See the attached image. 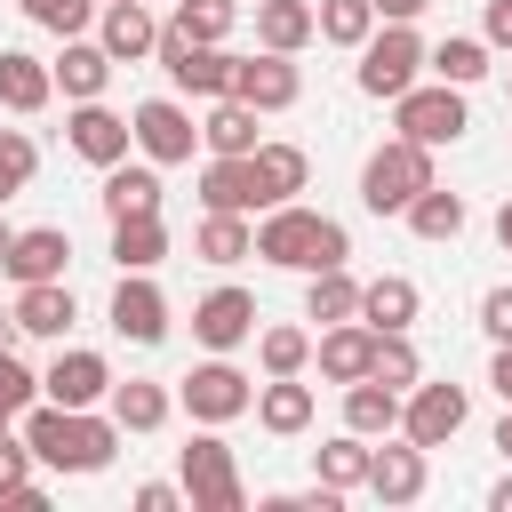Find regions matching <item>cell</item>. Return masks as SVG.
Instances as JSON below:
<instances>
[{"mask_svg": "<svg viewBox=\"0 0 512 512\" xmlns=\"http://www.w3.org/2000/svg\"><path fill=\"white\" fill-rule=\"evenodd\" d=\"M16 432L32 440V456L48 464V472H64V480H88V472H104L112 456H120V416L104 408H56V400H32L24 416H16Z\"/></svg>", "mask_w": 512, "mask_h": 512, "instance_id": "1", "label": "cell"}, {"mask_svg": "<svg viewBox=\"0 0 512 512\" xmlns=\"http://www.w3.org/2000/svg\"><path fill=\"white\" fill-rule=\"evenodd\" d=\"M256 256L264 264H280V272H336V264H352V232L336 224V216H320V208H304V200H280V208H264V224H256Z\"/></svg>", "mask_w": 512, "mask_h": 512, "instance_id": "2", "label": "cell"}, {"mask_svg": "<svg viewBox=\"0 0 512 512\" xmlns=\"http://www.w3.org/2000/svg\"><path fill=\"white\" fill-rule=\"evenodd\" d=\"M424 184H440V176H432V144L392 136V144H376L368 168H360V208H368V216H408V200H416Z\"/></svg>", "mask_w": 512, "mask_h": 512, "instance_id": "3", "label": "cell"}, {"mask_svg": "<svg viewBox=\"0 0 512 512\" xmlns=\"http://www.w3.org/2000/svg\"><path fill=\"white\" fill-rule=\"evenodd\" d=\"M176 472H184V496H192V512H248L240 464H232V448H224V424H200V432L176 448Z\"/></svg>", "mask_w": 512, "mask_h": 512, "instance_id": "4", "label": "cell"}, {"mask_svg": "<svg viewBox=\"0 0 512 512\" xmlns=\"http://www.w3.org/2000/svg\"><path fill=\"white\" fill-rule=\"evenodd\" d=\"M424 56H432V48H424L416 24H376L368 48H360V72H352V80H360V96L392 104V96H408V88L424 80Z\"/></svg>", "mask_w": 512, "mask_h": 512, "instance_id": "5", "label": "cell"}, {"mask_svg": "<svg viewBox=\"0 0 512 512\" xmlns=\"http://www.w3.org/2000/svg\"><path fill=\"white\" fill-rule=\"evenodd\" d=\"M392 128H400L408 144H432V152H440V144H456V136L472 128L464 88H456V80H432V88L416 80L408 96H392Z\"/></svg>", "mask_w": 512, "mask_h": 512, "instance_id": "6", "label": "cell"}, {"mask_svg": "<svg viewBox=\"0 0 512 512\" xmlns=\"http://www.w3.org/2000/svg\"><path fill=\"white\" fill-rule=\"evenodd\" d=\"M176 400H184V416H192V424H232V416H248V408H256V384H248L224 352H208V360L176 384Z\"/></svg>", "mask_w": 512, "mask_h": 512, "instance_id": "7", "label": "cell"}, {"mask_svg": "<svg viewBox=\"0 0 512 512\" xmlns=\"http://www.w3.org/2000/svg\"><path fill=\"white\" fill-rule=\"evenodd\" d=\"M472 424V392L464 384H408V400H400V432L416 440V448H448L456 432Z\"/></svg>", "mask_w": 512, "mask_h": 512, "instance_id": "8", "label": "cell"}, {"mask_svg": "<svg viewBox=\"0 0 512 512\" xmlns=\"http://www.w3.org/2000/svg\"><path fill=\"white\" fill-rule=\"evenodd\" d=\"M424 488H432V448H416L408 432H384L376 456H368V496H376L384 512H400V504H416Z\"/></svg>", "mask_w": 512, "mask_h": 512, "instance_id": "9", "label": "cell"}, {"mask_svg": "<svg viewBox=\"0 0 512 512\" xmlns=\"http://www.w3.org/2000/svg\"><path fill=\"white\" fill-rule=\"evenodd\" d=\"M128 128H136V152L160 160V168H184L192 144H200V120H192L176 96H144V104L128 112Z\"/></svg>", "mask_w": 512, "mask_h": 512, "instance_id": "10", "label": "cell"}, {"mask_svg": "<svg viewBox=\"0 0 512 512\" xmlns=\"http://www.w3.org/2000/svg\"><path fill=\"white\" fill-rule=\"evenodd\" d=\"M112 384H120L112 360L88 352V344H72V352H56V360L40 368V400H56V408H104Z\"/></svg>", "mask_w": 512, "mask_h": 512, "instance_id": "11", "label": "cell"}, {"mask_svg": "<svg viewBox=\"0 0 512 512\" xmlns=\"http://www.w3.org/2000/svg\"><path fill=\"white\" fill-rule=\"evenodd\" d=\"M64 144H72L88 168H112V160H128L136 128H128V112H112L104 96H88V104H72V112H64Z\"/></svg>", "mask_w": 512, "mask_h": 512, "instance_id": "12", "label": "cell"}, {"mask_svg": "<svg viewBox=\"0 0 512 512\" xmlns=\"http://www.w3.org/2000/svg\"><path fill=\"white\" fill-rule=\"evenodd\" d=\"M256 320H264V312H256V296H248V288H232V280H224V288H208V296L192 304V336H200L208 352L248 344V336H256Z\"/></svg>", "mask_w": 512, "mask_h": 512, "instance_id": "13", "label": "cell"}, {"mask_svg": "<svg viewBox=\"0 0 512 512\" xmlns=\"http://www.w3.org/2000/svg\"><path fill=\"white\" fill-rule=\"evenodd\" d=\"M112 336H128V344H160L168 336V296H160L152 272H120V288H112Z\"/></svg>", "mask_w": 512, "mask_h": 512, "instance_id": "14", "label": "cell"}, {"mask_svg": "<svg viewBox=\"0 0 512 512\" xmlns=\"http://www.w3.org/2000/svg\"><path fill=\"white\" fill-rule=\"evenodd\" d=\"M232 96H248L256 112H288V104L304 96V72H296V56H280V48H256V56H240Z\"/></svg>", "mask_w": 512, "mask_h": 512, "instance_id": "15", "label": "cell"}, {"mask_svg": "<svg viewBox=\"0 0 512 512\" xmlns=\"http://www.w3.org/2000/svg\"><path fill=\"white\" fill-rule=\"evenodd\" d=\"M200 208H224V216H256V208H264L256 160H248V152H208V168H200Z\"/></svg>", "mask_w": 512, "mask_h": 512, "instance_id": "16", "label": "cell"}, {"mask_svg": "<svg viewBox=\"0 0 512 512\" xmlns=\"http://www.w3.org/2000/svg\"><path fill=\"white\" fill-rule=\"evenodd\" d=\"M64 264H72V232H64V224H24L16 248L0 256V272H8L16 288H32V280H64Z\"/></svg>", "mask_w": 512, "mask_h": 512, "instance_id": "17", "label": "cell"}, {"mask_svg": "<svg viewBox=\"0 0 512 512\" xmlns=\"http://www.w3.org/2000/svg\"><path fill=\"white\" fill-rule=\"evenodd\" d=\"M96 40L112 48V64H144V56L160 48V16H152L144 0H104V8H96Z\"/></svg>", "mask_w": 512, "mask_h": 512, "instance_id": "18", "label": "cell"}, {"mask_svg": "<svg viewBox=\"0 0 512 512\" xmlns=\"http://www.w3.org/2000/svg\"><path fill=\"white\" fill-rule=\"evenodd\" d=\"M48 72H56L64 104H88V96H104V88H112V72H120V64H112V48H104V40H88V32H80V40H64V48H56V64H48Z\"/></svg>", "mask_w": 512, "mask_h": 512, "instance_id": "19", "label": "cell"}, {"mask_svg": "<svg viewBox=\"0 0 512 512\" xmlns=\"http://www.w3.org/2000/svg\"><path fill=\"white\" fill-rule=\"evenodd\" d=\"M96 200H104L112 224H128V216H160V160H112Z\"/></svg>", "mask_w": 512, "mask_h": 512, "instance_id": "20", "label": "cell"}, {"mask_svg": "<svg viewBox=\"0 0 512 512\" xmlns=\"http://www.w3.org/2000/svg\"><path fill=\"white\" fill-rule=\"evenodd\" d=\"M312 360H320L328 384H360V376L376 368V328H368V320H336V328H320Z\"/></svg>", "mask_w": 512, "mask_h": 512, "instance_id": "21", "label": "cell"}, {"mask_svg": "<svg viewBox=\"0 0 512 512\" xmlns=\"http://www.w3.org/2000/svg\"><path fill=\"white\" fill-rule=\"evenodd\" d=\"M72 320H80V304H72V280H32V288H16V328H24V336H48V344H64V336H72Z\"/></svg>", "mask_w": 512, "mask_h": 512, "instance_id": "22", "label": "cell"}, {"mask_svg": "<svg viewBox=\"0 0 512 512\" xmlns=\"http://www.w3.org/2000/svg\"><path fill=\"white\" fill-rule=\"evenodd\" d=\"M48 96H56V72L32 48H0V112L32 120V112H48Z\"/></svg>", "mask_w": 512, "mask_h": 512, "instance_id": "23", "label": "cell"}, {"mask_svg": "<svg viewBox=\"0 0 512 512\" xmlns=\"http://www.w3.org/2000/svg\"><path fill=\"white\" fill-rule=\"evenodd\" d=\"M256 424H264L272 440L312 432V384H304V376H264V384H256Z\"/></svg>", "mask_w": 512, "mask_h": 512, "instance_id": "24", "label": "cell"}, {"mask_svg": "<svg viewBox=\"0 0 512 512\" xmlns=\"http://www.w3.org/2000/svg\"><path fill=\"white\" fill-rule=\"evenodd\" d=\"M312 40H320V8L312 0H256V48L304 56Z\"/></svg>", "mask_w": 512, "mask_h": 512, "instance_id": "25", "label": "cell"}, {"mask_svg": "<svg viewBox=\"0 0 512 512\" xmlns=\"http://www.w3.org/2000/svg\"><path fill=\"white\" fill-rule=\"evenodd\" d=\"M416 312H424V288L408 280V272H376L368 288H360V320L384 336V328H416Z\"/></svg>", "mask_w": 512, "mask_h": 512, "instance_id": "26", "label": "cell"}, {"mask_svg": "<svg viewBox=\"0 0 512 512\" xmlns=\"http://www.w3.org/2000/svg\"><path fill=\"white\" fill-rule=\"evenodd\" d=\"M368 456H376V440L344 424L336 440H320V448H312V480H328V488H344V496H352V488H368Z\"/></svg>", "mask_w": 512, "mask_h": 512, "instance_id": "27", "label": "cell"}, {"mask_svg": "<svg viewBox=\"0 0 512 512\" xmlns=\"http://www.w3.org/2000/svg\"><path fill=\"white\" fill-rule=\"evenodd\" d=\"M264 136H256V104L248 96H216L208 112H200V152H256Z\"/></svg>", "mask_w": 512, "mask_h": 512, "instance_id": "28", "label": "cell"}, {"mask_svg": "<svg viewBox=\"0 0 512 512\" xmlns=\"http://www.w3.org/2000/svg\"><path fill=\"white\" fill-rule=\"evenodd\" d=\"M192 256H200V264H216V272H224V264H248V256H256V224H248V216L208 208V216H200V232H192Z\"/></svg>", "mask_w": 512, "mask_h": 512, "instance_id": "29", "label": "cell"}, {"mask_svg": "<svg viewBox=\"0 0 512 512\" xmlns=\"http://www.w3.org/2000/svg\"><path fill=\"white\" fill-rule=\"evenodd\" d=\"M400 400L408 392H392L384 376H360V384H344V424L368 432V440H384V432H400Z\"/></svg>", "mask_w": 512, "mask_h": 512, "instance_id": "30", "label": "cell"}, {"mask_svg": "<svg viewBox=\"0 0 512 512\" xmlns=\"http://www.w3.org/2000/svg\"><path fill=\"white\" fill-rule=\"evenodd\" d=\"M248 160H256V184H264V208H280V200H296V192L312 184V160H304V144H256Z\"/></svg>", "mask_w": 512, "mask_h": 512, "instance_id": "31", "label": "cell"}, {"mask_svg": "<svg viewBox=\"0 0 512 512\" xmlns=\"http://www.w3.org/2000/svg\"><path fill=\"white\" fill-rule=\"evenodd\" d=\"M112 416H120V432H160L168 424V408H176V392L168 384H152V376H128V384H112V400H104Z\"/></svg>", "mask_w": 512, "mask_h": 512, "instance_id": "32", "label": "cell"}, {"mask_svg": "<svg viewBox=\"0 0 512 512\" xmlns=\"http://www.w3.org/2000/svg\"><path fill=\"white\" fill-rule=\"evenodd\" d=\"M472 224V208H464V192H448V184H424L416 200H408V232L416 240H456Z\"/></svg>", "mask_w": 512, "mask_h": 512, "instance_id": "33", "label": "cell"}, {"mask_svg": "<svg viewBox=\"0 0 512 512\" xmlns=\"http://www.w3.org/2000/svg\"><path fill=\"white\" fill-rule=\"evenodd\" d=\"M360 288H368V280H352V264H336V272H312V288H304V320H320V328H336V320H360Z\"/></svg>", "mask_w": 512, "mask_h": 512, "instance_id": "34", "label": "cell"}, {"mask_svg": "<svg viewBox=\"0 0 512 512\" xmlns=\"http://www.w3.org/2000/svg\"><path fill=\"white\" fill-rule=\"evenodd\" d=\"M168 256V224L160 216H128V224H112V264L120 272H152Z\"/></svg>", "mask_w": 512, "mask_h": 512, "instance_id": "35", "label": "cell"}, {"mask_svg": "<svg viewBox=\"0 0 512 512\" xmlns=\"http://www.w3.org/2000/svg\"><path fill=\"white\" fill-rule=\"evenodd\" d=\"M312 8H320V40H328V48H352V56H360V48H368V32L384 24V16H376V0H312Z\"/></svg>", "mask_w": 512, "mask_h": 512, "instance_id": "36", "label": "cell"}, {"mask_svg": "<svg viewBox=\"0 0 512 512\" xmlns=\"http://www.w3.org/2000/svg\"><path fill=\"white\" fill-rule=\"evenodd\" d=\"M424 72H432V80H456V88H472V80H488V40H472V32H448V40L424 56Z\"/></svg>", "mask_w": 512, "mask_h": 512, "instance_id": "37", "label": "cell"}, {"mask_svg": "<svg viewBox=\"0 0 512 512\" xmlns=\"http://www.w3.org/2000/svg\"><path fill=\"white\" fill-rule=\"evenodd\" d=\"M256 360H264V376H304L312 368V336L304 328H256Z\"/></svg>", "mask_w": 512, "mask_h": 512, "instance_id": "38", "label": "cell"}, {"mask_svg": "<svg viewBox=\"0 0 512 512\" xmlns=\"http://www.w3.org/2000/svg\"><path fill=\"white\" fill-rule=\"evenodd\" d=\"M368 376H384L392 392H408V384H424V352L408 344V328H384V336H376V368H368Z\"/></svg>", "mask_w": 512, "mask_h": 512, "instance_id": "39", "label": "cell"}, {"mask_svg": "<svg viewBox=\"0 0 512 512\" xmlns=\"http://www.w3.org/2000/svg\"><path fill=\"white\" fill-rule=\"evenodd\" d=\"M176 32H192V40H232V24H240V0H176V16H168Z\"/></svg>", "mask_w": 512, "mask_h": 512, "instance_id": "40", "label": "cell"}, {"mask_svg": "<svg viewBox=\"0 0 512 512\" xmlns=\"http://www.w3.org/2000/svg\"><path fill=\"white\" fill-rule=\"evenodd\" d=\"M32 176H40V144H32L24 128H0V208H8Z\"/></svg>", "mask_w": 512, "mask_h": 512, "instance_id": "41", "label": "cell"}, {"mask_svg": "<svg viewBox=\"0 0 512 512\" xmlns=\"http://www.w3.org/2000/svg\"><path fill=\"white\" fill-rule=\"evenodd\" d=\"M16 8H24L40 32H56V40H80V32L96 24V8H104V0H16Z\"/></svg>", "mask_w": 512, "mask_h": 512, "instance_id": "42", "label": "cell"}, {"mask_svg": "<svg viewBox=\"0 0 512 512\" xmlns=\"http://www.w3.org/2000/svg\"><path fill=\"white\" fill-rule=\"evenodd\" d=\"M32 400H40V376H32L16 352H0V408H8V416H24Z\"/></svg>", "mask_w": 512, "mask_h": 512, "instance_id": "43", "label": "cell"}, {"mask_svg": "<svg viewBox=\"0 0 512 512\" xmlns=\"http://www.w3.org/2000/svg\"><path fill=\"white\" fill-rule=\"evenodd\" d=\"M32 464H40V456H32V440L8 424V432H0V496H8V488H24V480H32Z\"/></svg>", "mask_w": 512, "mask_h": 512, "instance_id": "44", "label": "cell"}, {"mask_svg": "<svg viewBox=\"0 0 512 512\" xmlns=\"http://www.w3.org/2000/svg\"><path fill=\"white\" fill-rule=\"evenodd\" d=\"M480 328H488V344H512V280H496L480 296Z\"/></svg>", "mask_w": 512, "mask_h": 512, "instance_id": "45", "label": "cell"}, {"mask_svg": "<svg viewBox=\"0 0 512 512\" xmlns=\"http://www.w3.org/2000/svg\"><path fill=\"white\" fill-rule=\"evenodd\" d=\"M128 504H136V512H176V504H184V488H176V480H144Z\"/></svg>", "mask_w": 512, "mask_h": 512, "instance_id": "46", "label": "cell"}, {"mask_svg": "<svg viewBox=\"0 0 512 512\" xmlns=\"http://www.w3.org/2000/svg\"><path fill=\"white\" fill-rule=\"evenodd\" d=\"M480 40H488V48H512V0H488V16H480Z\"/></svg>", "mask_w": 512, "mask_h": 512, "instance_id": "47", "label": "cell"}, {"mask_svg": "<svg viewBox=\"0 0 512 512\" xmlns=\"http://www.w3.org/2000/svg\"><path fill=\"white\" fill-rule=\"evenodd\" d=\"M488 384H496V400L512 408V344H496V360H488Z\"/></svg>", "mask_w": 512, "mask_h": 512, "instance_id": "48", "label": "cell"}, {"mask_svg": "<svg viewBox=\"0 0 512 512\" xmlns=\"http://www.w3.org/2000/svg\"><path fill=\"white\" fill-rule=\"evenodd\" d=\"M0 504H8V512H40V504H48V488H40V480H24V488H8Z\"/></svg>", "mask_w": 512, "mask_h": 512, "instance_id": "49", "label": "cell"}, {"mask_svg": "<svg viewBox=\"0 0 512 512\" xmlns=\"http://www.w3.org/2000/svg\"><path fill=\"white\" fill-rule=\"evenodd\" d=\"M424 8H432V0H376V16H384V24H416Z\"/></svg>", "mask_w": 512, "mask_h": 512, "instance_id": "50", "label": "cell"}, {"mask_svg": "<svg viewBox=\"0 0 512 512\" xmlns=\"http://www.w3.org/2000/svg\"><path fill=\"white\" fill-rule=\"evenodd\" d=\"M488 512H512V472H504V480L488 488Z\"/></svg>", "mask_w": 512, "mask_h": 512, "instance_id": "51", "label": "cell"}, {"mask_svg": "<svg viewBox=\"0 0 512 512\" xmlns=\"http://www.w3.org/2000/svg\"><path fill=\"white\" fill-rule=\"evenodd\" d=\"M496 248H504V256H512V200H504V208H496Z\"/></svg>", "mask_w": 512, "mask_h": 512, "instance_id": "52", "label": "cell"}, {"mask_svg": "<svg viewBox=\"0 0 512 512\" xmlns=\"http://www.w3.org/2000/svg\"><path fill=\"white\" fill-rule=\"evenodd\" d=\"M496 448H504V464H512V408H504V424H496Z\"/></svg>", "mask_w": 512, "mask_h": 512, "instance_id": "53", "label": "cell"}, {"mask_svg": "<svg viewBox=\"0 0 512 512\" xmlns=\"http://www.w3.org/2000/svg\"><path fill=\"white\" fill-rule=\"evenodd\" d=\"M16 336H24V328H16V312H8V320H0V352H8V344H16Z\"/></svg>", "mask_w": 512, "mask_h": 512, "instance_id": "54", "label": "cell"}, {"mask_svg": "<svg viewBox=\"0 0 512 512\" xmlns=\"http://www.w3.org/2000/svg\"><path fill=\"white\" fill-rule=\"evenodd\" d=\"M8 248H16V232H8V224H0V256H8Z\"/></svg>", "mask_w": 512, "mask_h": 512, "instance_id": "55", "label": "cell"}, {"mask_svg": "<svg viewBox=\"0 0 512 512\" xmlns=\"http://www.w3.org/2000/svg\"><path fill=\"white\" fill-rule=\"evenodd\" d=\"M8 424H16V416H8V408H0V432H8Z\"/></svg>", "mask_w": 512, "mask_h": 512, "instance_id": "56", "label": "cell"}]
</instances>
